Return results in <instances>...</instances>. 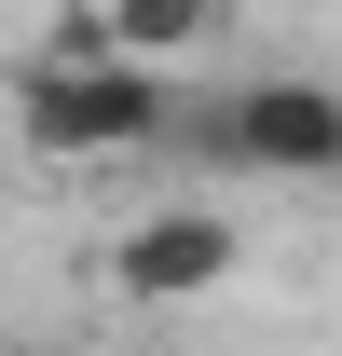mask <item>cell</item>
<instances>
[{
	"mask_svg": "<svg viewBox=\"0 0 342 356\" xmlns=\"http://www.w3.org/2000/svg\"><path fill=\"white\" fill-rule=\"evenodd\" d=\"M178 124V69L165 55H42L28 83H14V137L42 151V165H96V151H151Z\"/></svg>",
	"mask_w": 342,
	"mask_h": 356,
	"instance_id": "1",
	"label": "cell"
},
{
	"mask_svg": "<svg viewBox=\"0 0 342 356\" xmlns=\"http://www.w3.org/2000/svg\"><path fill=\"white\" fill-rule=\"evenodd\" d=\"M192 151L219 165H260V178H342V83H247V96H178Z\"/></svg>",
	"mask_w": 342,
	"mask_h": 356,
	"instance_id": "2",
	"label": "cell"
},
{
	"mask_svg": "<svg viewBox=\"0 0 342 356\" xmlns=\"http://www.w3.org/2000/svg\"><path fill=\"white\" fill-rule=\"evenodd\" d=\"M110 274H124L137 302H192V288L233 274V220H219V206H151V220L110 247Z\"/></svg>",
	"mask_w": 342,
	"mask_h": 356,
	"instance_id": "3",
	"label": "cell"
},
{
	"mask_svg": "<svg viewBox=\"0 0 342 356\" xmlns=\"http://www.w3.org/2000/svg\"><path fill=\"white\" fill-rule=\"evenodd\" d=\"M96 14H110V42L124 55H206V28H219V0H96Z\"/></svg>",
	"mask_w": 342,
	"mask_h": 356,
	"instance_id": "4",
	"label": "cell"
}]
</instances>
